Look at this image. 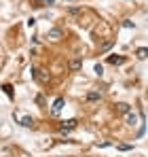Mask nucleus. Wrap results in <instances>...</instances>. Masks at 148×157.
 <instances>
[{
    "instance_id": "f3484780",
    "label": "nucleus",
    "mask_w": 148,
    "mask_h": 157,
    "mask_svg": "<svg viewBox=\"0 0 148 157\" xmlns=\"http://www.w3.org/2000/svg\"><path fill=\"white\" fill-rule=\"evenodd\" d=\"M43 2H45L43 6H51V4H55V0H43Z\"/></svg>"
},
{
    "instance_id": "423d86ee",
    "label": "nucleus",
    "mask_w": 148,
    "mask_h": 157,
    "mask_svg": "<svg viewBox=\"0 0 148 157\" xmlns=\"http://www.w3.org/2000/svg\"><path fill=\"white\" fill-rule=\"evenodd\" d=\"M49 38H51V40H59V38H61V30H59V28H53V30H49Z\"/></svg>"
},
{
    "instance_id": "1a4fd4ad",
    "label": "nucleus",
    "mask_w": 148,
    "mask_h": 157,
    "mask_svg": "<svg viewBox=\"0 0 148 157\" xmlns=\"http://www.w3.org/2000/svg\"><path fill=\"white\" fill-rule=\"evenodd\" d=\"M127 123H129V125H136V123H138V117H136L133 113H127Z\"/></svg>"
},
{
    "instance_id": "20e7f679",
    "label": "nucleus",
    "mask_w": 148,
    "mask_h": 157,
    "mask_svg": "<svg viewBox=\"0 0 148 157\" xmlns=\"http://www.w3.org/2000/svg\"><path fill=\"white\" fill-rule=\"evenodd\" d=\"M116 111H119L121 115H127V113H131V106L125 104V102H119V104H116Z\"/></svg>"
},
{
    "instance_id": "ddd939ff",
    "label": "nucleus",
    "mask_w": 148,
    "mask_h": 157,
    "mask_svg": "<svg viewBox=\"0 0 148 157\" xmlns=\"http://www.w3.org/2000/svg\"><path fill=\"white\" fill-rule=\"evenodd\" d=\"M2 89H4V93H6V96H9V98H11V96H13V89H11V85H4V87H2Z\"/></svg>"
},
{
    "instance_id": "f8f14e48",
    "label": "nucleus",
    "mask_w": 148,
    "mask_h": 157,
    "mask_svg": "<svg viewBox=\"0 0 148 157\" xmlns=\"http://www.w3.org/2000/svg\"><path fill=\"white\" fill-rule=\"evenodd\" d=\"M146 55H148V51L144 47H140V49H138V57H140V60H146Z\"/></svg>"
},
{
    "instance_id": "f257e3e1",
    "label": "nucleus",
    "mask_w": 148,
    "mask_h": 157,
    "mask_svg": "<svg viewBox=\"0 0 148 157\" xmlns=\"http://www.w3.org/2000/svg\"><path fill=\"white\" fill-rule=\"evenodd\" d=\"M30 72H32V77L36 78V81H40V83H47V81H49V75H45V70H38V68H32Z\"/></svg>"
},
{
    "instance_id": "0eeeda50",
    "label": "nucleus",
    "mask_w": 148,
    "mask_h": 157,
    "mask_svg": "<svg viewBox=\"0 0 148 157\" xmlns=\"http://www.w3.org/2000/svg\"><path fill=\"white\" fill-rule=\"evenodd\" d=\"M21 125H23V127H34V119L32 117H21Z\"/></svg>"
},
{
    "instance_id": "39448f33",
    "label": "nucleus",
    "mask_w": 148,
    "mask_h": 157,
    "mask_svg": "<svg viewBox=\"0 0 148 157\" xmlns=\"http://www.w3.org/2000/svg\"><path fill=\"white\" fill-rule=\"evenodd\" d=\"M108 62H110L112 66H119V64H123V62H125V57H123V55H110V57H108Z\"/></svg>"
},
{
    "instance_id": "9d476101",
    "label": "nucleus",
    "mask_w": 148,
    "mask_h": 157,
    "mask_svg": "<svg viewBox=\"0 0 148 157\" xmlns=\"http://www.w3.org/2000/svg\"><path fill=\"white\" fill-rule=\"evenodd\" d=\"M110 47H112V40H106V42H104V45L99 47V53H106V51H108Z\"/></svg>"
},
{
    "instance_id": "f03ea898",
    "label": "nucleus",
    "mask_w": 148,
    "mask_h": 157,
    "mask_svg": "<svg viewBox=\"0 0 148 157\" xmlns=\"http://www.w3.org/2000/svg\"><path fill=\"white\" fill-rule=\"evenodd\" d=\"M74 127H76V119H68V121H64V123L59 125L61 132H68V130H74Z\"/></svg>"
},
{
    "instance_id": "7ed1b4c3",
    "label": "nucleus",
    "mask_w": 148,
    "mask_h": 157,
    "mask_svg": "<svg viewBox=\"0 0 148 157\" xmlns=\"http://www.w3.org/2000/svg\"><path fill=\"white\" fill-rule=\"evenodd\" d=\"M64 108V98H57L53 102V115H59V111Z\"/></svg>"
},
{
    "instance_id": "2eb2a0df",
    "label": "nucleus",
    "mask_w": 148,
    "mask_h": 157,
    "mask_svg": "<svg viewBox=\"0 0 148 157\" xmlns=\"http://www.w3.org/2000/svg\"><path fill=\"white\" fill-rule=\"evenodd\" d=\"M102 72H104V68H102V64H98L95 66V75H102Z\"/></svg>"
},
{
    "instance_id": "6e6552de",
    "label": "nucleus",
    "mask_w": 148,
    "mask_h": 157,
    "mask_svg": "<svg viewBox=\"0 0 148 157\" xmlns=\"http://www.w3.org/2000/svg\"><path fill=\"white\" fill-rule=\"evenodd\" d=\"M81 68H83V62L81 60H72L70 62V70H81Z\"/></svg>"
},
{
    "instance_id": "9b49d317",
    "label": "nucleus",
    "mask_w": 148,
    "mask_h": 157,
    "mask_svg": "<svg viewBox=\"0 0 148 157\" xmlns=\"http://www.w3.org/2000/svg\"><path fill=\"white\" fill-rule=\"evenodd\" d=\"M87 100L95 102V100H99V93H98V91H89V93H87Z\"/></svg>"
},
{
    "instance_id": "dca6fc26",
    "label": "nucleus",
    "mask_w": 148,
    "mask_h": 157,
    "mask_svg": "<svg viewBox=\"0 0 148 157\" xmlns=\"http://www.w3.org/2000/svg\"><path fill=\"white\" fill-rule=\"evenodd\" d=\"M123 26H125V28H133V24H131L129 19H125V21H123Z\"/></svg>"
},
{
    "instance_id": "4468645a",
    "label": "nucleus",
    "mask_w": 148,
    "mask_h": 157,
    "mask_svg": "<svg viewBox=\"0 0 148 157\" xmlns=\"http://www.w3.org/2000/svg\"><path fill=\"white\" fill-rule=\"evenodd\" d=\"M129 149H131L129 144H119V151H129Z\"/></svg>"
}]
</instances>
